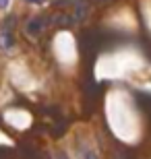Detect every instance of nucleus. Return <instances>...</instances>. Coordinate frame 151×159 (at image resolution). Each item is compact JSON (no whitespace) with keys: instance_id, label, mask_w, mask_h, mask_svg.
<instances>
[{"instance_id":"f257e3e1","label":"nucleus","mask_w":151,"mask_h":159,"mask_svg":"<svg viewBox=\"0 0 151 159\" xmlns=\"http://www.w3.org/2000/svg\"><path fill=\"white\" fill-rule=\"evenodd\" d=\"M41 27H44L41 17H35V19H31L29 23H27V33H29V35H37V33L41 31Z\"/></svg>"},{"instance_id":"f03ea898","label":"nucleus","mask_w":151,"mask_h":159,"mask_svg":"<svg viewBox=\"0 0 151 159\" xmlns=\"http://www.w3.org/2000/svg\"><path fill=\"white\" fill-rule=\"evenodd\" d=\"M75 21H83V19L87 17V2L85 0H81V2H77L75 4Z\"/></svg>"},{"instance_id":"7ed1b4c3","label":"nucleus","mask_w":151,"mask_h":159,"mask_svg":"<svg viewBox=\"0 0 151 159\" xmlns=\"http://www.w3.org/2000/svg\"><path fill=\"white\" fill-rule=\"evenodd\" d=\"M73 21H75V17H68V15H64V12L56 15V25H60V27H70Z\"/></svg>"},{"instance_id":"20e7f679","label":"nucleus","mask_w":151,"mask_h":159,"mask_svg":"<svg viewBox=\"0 0 151 159\" xmlns=\"http://www.w3.org/2000/svg\"><path fill=\"white\" fill-rule=\"evenodd\" d=\"M85 159H97V157H95L93 151H87V153H85Z\"/></svg>"},{"instance_id":"39448f33","label":"nucleus","mask_w":151,"mask_h":159,"mask_svg":"<svg viewBox=\"0 0 151 159\" xmlns=\"http://www.w3.org/2000/svg\"><path fill=\"white\" fill-rule=\"evenodd\" d=\"M56 159H68V157H66V153H62V151H60V153L56 155Z\"/></svg>"},{"instance_id":"423d86ee","label":"nucleus","mask_w":151,"mask_h":159,"mask_svg":"<svg viewBox=\"0 0 151 159\" xmlns=\"http://www.w3.org/2000/svg\"><path fill=\"white\" fill-rule=\"evenodd\" d=\"M8 4V0H0V6H6Z\"/></svg>"},{"instance_id":"0eeeda50","label":"nucleus","mask_w":151,"mask_h":159,"mask_svg":"<svg viewBox=\"0 0 151 159\" xmlns=\"http://www.w3.org/2000/svg\"><path fill=\"white\" fill-rule=\"evenodd\" d=\"M27 2H41V0H27Z\"/></svg>"},{"instance_id":"6e6552de","label":"nucleus","mask_w":151,"mask_h":159,"mask_svg":"<svg viewBox=\"0 0 151 159\" xmlns=\"http://www.w3.org/2000/svg\"><path fill=\"white\" fill-rule=\"evenodd\" d=\"M97 2H108V0H97Z\"/></svg>"}]
</instances>
